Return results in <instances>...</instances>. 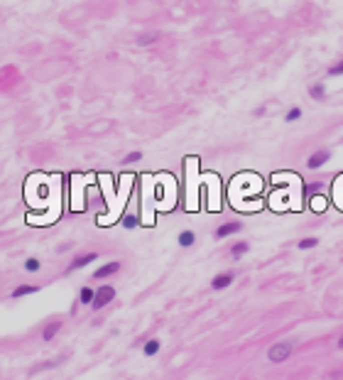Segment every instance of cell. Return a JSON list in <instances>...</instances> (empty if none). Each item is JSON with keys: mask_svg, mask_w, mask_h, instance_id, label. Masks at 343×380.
I'll use <instances>...</instances> for the list:
<instances>
[{"mask_svg": "<svg viewBox=\"0 0 343 380\" xmlns=\"http://www.w3.org/2000/svg\"><path fill=\"white\" fill-rule=\"evenodd\" d=\"M292 353H294V346L289 341H279V343H274V346L267 348V360L270 363H284Z\"/></svg>", "mask_w": 343, "mask_h": 380, "instance_id": "1", "label": "cell"}, {"mask_svg": "<svg viewBox=\"0 0 343 380\" xmlns=\"http://www.w3.org/2000/svg\"><path fill=\"white\" fill-rule=\"evenodd\" d=\"M115 287L113 285H101L98 290H96V294H93V302H91V309H103L106 304H111L115 299Z\"/></svg>", "mask_w": 343, "mask_h": 380, "instance_id": "2", "label": "cell"}, {"mask_svg": "<svg viewBox=\"0 0 343 380\" xmlns=\"http://www.w3.org/2000/svg\"><path fill=\"white\" fill-rule=\"evenodd\" d=\"M96 260H98V253H81V255H76V258L69 263L67 272H76V270L89 268V265H91V263H96Z\"/></svg>", "mask_w": 343, "mask_h": 380, "instance_id": "3", "label": "cell"}, {"mask_svg": "<svg viewBox=\"0 0 343 380\" xmlns=\"http://www.w3.org/2000/svg\"><path fill=\"white\" fill-rule=\"evenodd\" d=\"M233 280H235V272H218V275L211 280V290H216V292L228 290L230 285H233Z\"/></svg>", "mask_w": 343, "mask_h": 380, "instance_id": "4", "label": "cell"}, {"mask_svg": "<svg viewBox=\"0 0 343 380\" xmlns=\"http://www.w3.org/2000/svg\"><path fill=\"white\" fill-rule=\"evenodd\" d=\"M238 231H243V224H240V221H228V224L218 226L213 236H216L218 241H223V238H230V236H235Z\"/></svg>", "mask_w": 343, "mask_h": 380, "instance_id": "5", "label": "cell"}, {"mask_svg": "<svg viewBox=\"0 0 343 380\" xmlns=\"http://www.w3.org/2000/svg\"><path fill=\"white\" fill-rule=\"evenodd\" d=\"M123 268V265H120V263H118V260H111V263H106V265H101V268L98 270H93V280H106V277H113L115 272H118V270Z\"/></svg>", "mask_w": 343, "mask_h": 380, "instance_id": "6", "label": "cell"}, {"mask_svg": "<svg viewBox=\"0 0 343 380\" xmlns=\"http://www.w3.org/2000/svg\"><path fill=\"white\" fill-rule=\"evenodd\" d=\"M328 159H331V152H328V150H316V152H311V155H309L306 167H309V169H321Z\"/></svg>", "mask_w": 343, "mask_h": 380, "instance_id": "7", "label": "cell"}, {"mask_svg": "<svg viewBox=\"0 0 343 380\" xmlns=\"http://www.w3.org/2000/svg\"><path fill=\"white\" fill-rule=\"evenodd\" d=\"M59 331H62V319H52L45 329H42V341H45V343L54 341V338L59 336Z\"/></svg>", "mask_w": 343, "mask_h": 380, "instance_id": "8", "label": "cell"}, {"mask_svg": "<svg viewBox=\"0 0 343 380\" xmlns=\"http://www.w3.org/2000/svg\"><path fill=\"white\" fill-rule=\"evenodd\" d=\"M67 360V356H57V358H49V360H42V363H37L35 368H32V373H42V370H52V368H57V365H62Z\"/></svg>", "mask_w": 343, "mask_h": 380, "instance_id": "9", "label": "cell"}, {"mask_svg": "<svg viewBox=\"0 0 343 380\" xmlns=\"http://www.w3.org/2000/svg\"><path fill=\"white\" fill-rule=\"evenodd\" d=\"M40 290H42L40 285H20V287H15V290L10 292V297H13V299H20V297H30V294H37Z\"/></svg>", "mask_w": 343, "mask_h": 380, "instance_id": "10", "label": "cell"}, {"mask_svg": "<svg viewBox=\"0 0 343 380\" xmlns=\"http://www.w3.org/2000/svg\"><path fill=\"white\" fill-rule=\"evenodd\" d=\"M321 192H323V184H321V181H311V184H306V186H304V197H306V202H314L316 197H321Z\"/></svg>", "mask_w": 343, "mask_h": 380, "instance_id": "11", "label": "cell"}, {"mask_svg": "<svg viewBox=\"0 0 343 380\" xmlns=\"http://www.w3.org/2000/svg\"><path fill=\"white\" fill-rule=\"evenodd\" d=\"M248 250H250V243H248V241H238L235 246H230V258H233V260H240Z\"/></svg>", "mask_w": 343, "mask_h": 380, "instance_id": "12", "label": "cell"}, {"mask_svg": "<svg viewBox=\"0 0 343 380\" xmlns=\"http://www.w3.org/2000/svg\"><path fill=\"white\" fill-rule=\"evenodd\" d=\"M160 348H162L160 338H150V341H145V346H142V353H145L147 358H152V356H157V353H160Z\"/></svg>", "mask_w": 343, "mask_h": 380, "instance_id": "13", "label": "cell"}, {"mask_svg": "<svg viewBox=\"0 0 343 380\" xmlns=\"http://www.w3.org/2000/svg\"><path fill=\"white\" fill-rule=\"evenodd\" d=\"M177 243L182 248H191L196 243V233H194V231H182V233L177 236Z\"/></svg>", "mask_w": 343, "mask_h": 380, "instance_id": "14", "label": "cell"}, {"mask_svg": "<svg viewBox=\"0 0 343 380\" xmlns=\"http://www.w3.org/2000/svg\"><path fill=\"white\" fill-rule=\"evenodd\" d=\"M93 294H96V290H93V287H81V290H79V304H84V307H91Z\"/></svg>", "mask_w": 343, "mask_h": 380, "instance_id": "15", "label": "cell"}, {"mask_svg": "<svg viewBox=\"0 0 343 380\" xmlns=\"http://www.w3.org/2000/svg\"><path fill=\"white\" fill-rule=\"evenodd\" d=\"M309 96H311L314 101H323V98H326V86H323L321 81L311 84V86H309Z\"/></svg>", "mask_w": 343, "mask_h": 380, "instance_id": "16", "label": "cell"}, {"mask_svg": "<svg viewBox=\"0 0 343 380\" xmlns=\"http://www.w3.org/2000/svg\"><path fill=\"white\" fill-rule=\"evenodd\" d=\"M155 42H160V32H145V35H140V37H137V45L140 47L155 45Z\"/></svg>", "mask_w": 343, "mask_h": 380, "instance_id": "17", "label": "cell"}, {"mask_svg": "<svg viewBox=\"0 0 343 380\" xmlns=\"http://www.w3.org/2000/svg\"><path fill=\"white\" fill-rule=\"evenodd\" d=\"M40 268H42V260H40V258H27L23 263L25 272H40Z\"/></svg>", "mask_w": 343, "mask_h": 380, "instance_id": "18", "label": "cell"}, {"mask_svg": "<svg viewBox=\"0 0 343 380\" xmlns=\"http://www.w3.org/2000/svg\"><path fill=\"white\" fill-rule=\"evenodd\" d=\"M120 224H123V228H125V231H133V228H137V224H140V219H137L135 214H125Z\"/></svg>", "mask_w": 343, "mask_h": 380, "instance_id": "19", "label": "cell"}, {"mask_svg": "<svg viewBox=\"0 0 343 380\" xmlns=\"http://www.w3.org/2000/svg\"><path fill=\"white\" fill-rule=\"evenodd\" d=\"M297 120H301V108H299V106H292L289 111L284 113V123H297Z\"/></svg>", "mask_w": 343, "mask_h": 380, "instance_id": "20", "label": "cell"}, {"mask_svg": "<svg viewBox=\"0 0 343 380\" xmlns=\"http://www.w3.org/2000/svg\"><path fill=\"white\" fill-rule=\"evenodd\" d=\"M319 246V238H301L299 241V250H314Z\"/></svg>", "mask_w": 343, "mask_h": 380, "instance_id": "21", "label": "cell"}, {"mask_svg": "<svg viewBox=\"0 0 343 380\" xmlns=\"http://www.w3.org/2000/svg\"><path fill=\"white\" fill-rule=\"evenodd\" d=\"M140 159H142V152H130V155H125L123 157V164H135V162H140Z\"/></svg>", "mask_w": 343, "mask_h": 380, "instance_id": "22", "label": "cell"}, {"mask_svg": "<svg viewBox=\"0 0 343 380\" xmlns=\"http://www.w3.org/2000/svg\"><path fill=\"white\" fill-rule=\"evenodd\" d=\"M326 74H328V76H343V59L338 62V64H333V67L328 69Z\"/></svg>", "mask_w": 343, "mask_h": 380, "instance_id": "23", "label": "cell"}, {"mask_svg": "<svg viewBox=\"0 0 343 380\" xmlns=\"http://www.w3.org/2000/svg\"><path fill=\"white\" fill-rule=\"evenodd\" d=\"M336 346H338V348H341V351H343V336H341V338H338V343H336Z\"/></svg>", "mask_w": 343, "mask_h": 380, "instance_id": "24", "label": "cell"}]
</instances>
